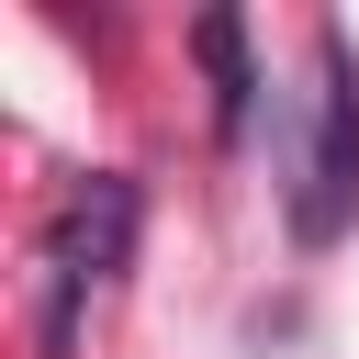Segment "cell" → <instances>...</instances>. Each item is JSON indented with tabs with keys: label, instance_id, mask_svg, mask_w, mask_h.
Here are the masks:
<instances>
[{
	"label": "cell",
	"instance_id": "3",
	"mask_svg": "<svg viewBox=\"0 0 359 359\" xmlns=\"http://www.w3.org/2000/svg\"><path fill=\"white\" fill-rule=\"evenodd\" d=\"M202 67H213V123L224 135H247V34H236V11H202Z\"/></svg>",
	"mask_w": 359,
	"mask_h": 359
},
{
	"label": "cell",
	"instance_id": "1",
	"mask_svg": "<svg viewBox=\"0 0 359 359\" xmlns=\"http://www.w3.org/2000/svg\"><path fill=\"white\" fill-rule=\"evenodd\" d=\"M123 258H135V180L90 168V180L67 191V213H56V236H45V325H34L45 359L79 348V314H90V292L123 280Z\"/></svg>",
	"mask_w": 359,
	"mask_h": 359
},
{
	"label": "cell",
	"instance_id": "2",
	"mask_svg": "<svg viewBox=\"0 0 359 359\" xmlns=\"http://www.w3.org/2000/svg\"><path fill=\"white\" fill-rule=\"evenodd\" d=\"M314 146H303V191H292V236L303 247H337L348 213H359V56L348 34H314Z\"/></svg>",
	"mask_w": 359,
	"mask_h": 359
}]
</instances>
